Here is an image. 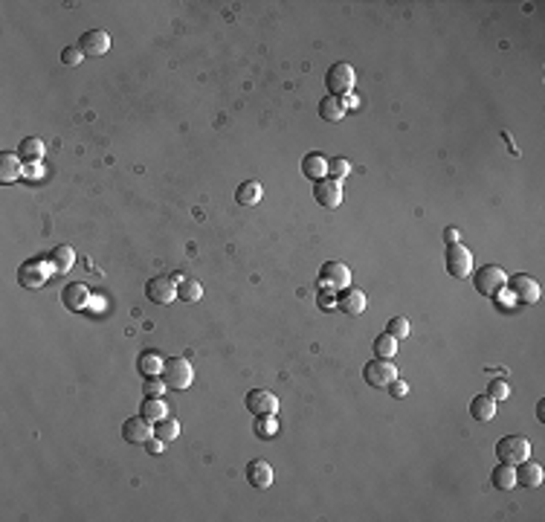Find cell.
I'll list each match as a JSON object with an SVG mask.
<instances>
[{
	"label": "cell",
	"mask_w": 545,
	"mask_h": 522,
	"mask_svg": "<svg viewBox=\"0 0 545 522\" xmlns=\"http://www.w3.org/2000/svg\"><path fill=\"white\" fill-rule=\"evenodd\" d=\"M354 82H357V73L351 64H345V61H337V64H330L328 73H325V87H328V96H348L354 90Z\"/></svg>",
	"instance_id": "obj_1"
},
{
	"label": "cell",
	"mask_w": 545,
	"mask_h": 522,
	"mask_svg": "<svg viewBox=\"0 0 545 522\" xmlns=\"http://www.w3.org/2000/svg\"><path fill=\"white\" fill-rule=\"evenodd\" d=\"M163 380H166V386L168 389H189L191 386V380H194V372H191V363L186 360V357H168L166 363H163V375H160Z\"/></svg>",
	"instance_id": "obj_2"
},
{
	"label": "cell",
	"mask_w": 545,
	"mask_h": 522,
	"mask_svg": "<svg viewBox=\"0 0 545 522\" xmlns=\"http://www.w3.org/2000/svg\"><path fill=\"white\" fill-rule=\"evenodd\" d=\"M52 273V267L47 259H27L21 267H17V282H21L24 287L29 290H38V287H44L47 279Z\"/></svg>",
	"instance_id": "obj_3"
},
{
	"label": "cell",
	"mask_w": 545,
	"mask_h": 522,
	"mask_svg": "<svg viewBox=\"0 0 545 522\" xmlns=\"http://www.w3.org/2000/svg\"><path fill=\"white\" fill-rule=\"evenodd\" d=\"M496 456H499V461L514 464V467H516L519 461L531 458V441L522 438V435H504V438L496 444Z\"/></svg>",
	"instance_id": "obj_4"
},
{
	"label": "cell",
	"mask_w": 545,
	"mask_h": 522,
	"mask_svg": "<svg viewBox=\"0 0 545 522\" xmlns=\"http://www.w3.org/2000/svg\"><path fill=\"white\" fill-rule=\"evenodd\" d=\"M473 284H476V290L481 296H496L499 290L508 284V276H504V270L499 264H484L481 270H476Z\"/></svg>",
	"instance_id": "obj_5"
},
{
	"label": "cell",
	"mask_w": 545,
	"mask_h": 522,
	"mask_svg": "<svg viewBox=\"0 0 545 522\" xmlns=\"http://www.w3.org/2000/svg\"><path fill=\"white\" fill-rule=\"evenodd\" d=\"M363 377L368 386H375V389H386L392 380H398V369H395V363L392 360H383V357H375V360H368L365 363V369H363Z\"/></svg>",
	"instance_id": "obj_6"
},
{
	"label": "cell",
	"mask_w": 545,
	"mask_h": 522,
	"mask_svg": "<svg viewBox=\"0 0 545 522\" xmlns=\"http://www.w3.org/2000/svg\"><path fill=\"white\" fill-rule=\"evenodd\" d=\"M446 270H450L453 279H467L473 273V253L461 241L450 244V249H446Z\"/></svg>",
	"instance_id": "obj_7"
},
{
	"label": "cell",
	"mask_w": 545,
	"mask_h": 522,
	"mask_svg": "<svg viewBox=\"0 0 545 522\" xmlns=\"http://www.w3.org/2000/svg\"><path fill=\"white\" fill-rule=\"evenodd\" d=\"M508 293L514 296V302H522V305H534L539 299V284L537 279H531L528 273H516L508 279Z\"/></svg>",
	"instance_id": "obj_8"
},
{
	"label": "cell",
	"mask_w": 545,
	"mask_h": 522,
	"mask_svg": "<svg viewBox=\"0 0 545 522\" xmlns=\"http://www.w3.org/2000/svg\"><path fill=\"white\" fill-rule=\"evenodd\" d=\"M319 282L328 290H345V287H351V270L342 261H325L319 267Z\"/></svg>",
	"instance_id": "obj_9"
},
{
	"label": "cell",
	"mask_w": 545,
	"mask_h": 522,
	"mask_svg": "<svg viewBox=\"0 0 545 522\" xmlns=\"http://www.w3.org/2000/svg\"><path fill=\"white\" fill-rule=\"evenodd\" d=\"M145 296L154 302V305H168L177 299V284H174L171 276H154L148 284H145Z\"/></svg>",
	"instance_id": "obj_10"
},
{
	"label": "cell",
	"mask_w": 545,
	"mask_h": 522,
	"mask_svg": "<svg viewBox=\"0 0 545 522\" xmlns=\"http://www.w3.org/2000/svg\"><path fill=\"white\" fill-rule=\"evenodd\" d=\"M314 198L319 206L325 209H337L342 203V180L334 177H322L319 183H314Z\"/></svg>",
	"instance_id": "obj_11"
},
{
	"label": "cell",
	"mask_w": 545,
	"mask_h": 522,
	"mask_svg": "<svg viewBox=\"0 0 545 522\" xmlns=\"http://www.w3.org/2000/svg\"><path fill=\"white\" fill-rule=\"evenodd\" d=\"M247 409L252 415H276L279 398L272 392H267V389H249L247 392Z\"/></svg>",
	"instance_id": "obj_12"
},
{
	"label": "cell",
	"mask_w": 545,
	"mask_h": 522,
	"mask_svg": "<svg viewBox=\"0 0 545 522\" xmlns=\"http://www.w3.org/2000/svg\"><path fill=\"white\" fill-rule=\"evenodd\" d=\"M337 307L342 314H348V317H360L368 307V299H365V293L360 287H345V290H340V296H337Z\"/></svg>",
	"instance_id": "obj_13"
},
{
	"label": "cell",
	"mask_w": 545,
	"mask_h": 522,
	"mask_svg": "<svg viewBox=\"0 0 545 522\" xmlns=\"http://www.w3.org/2000/svg\"><path fill=\"white\" fill-rule=\"evenodd\" d=\"M61 302L64 307H70V311H87V305H90V287L82 284V282H73V284H64L61 290Z\"/></svg>",
	"instance_id": "obj_14"
},
{
	"label": "cell",
	"mask_w": 545,
	"mask_h": 522,
	"mask_svg": "<svg viewBox=\"0 0 545 522\" xmlns=\"http://www.w3.org/2000/svg\"><path fill=\"white\" fill-rule=\"evenodd\" d=\"M79 47L85 55H93V58H99L110 50V35L105 29H87L82 38H79Z\"/></svg>",
	"instance_id": "obj_15"
},
{
	"label": "cell",
	"mask_w": 545,
	"mask_h": 522,
	"mask_svg": "<svg viewBox=\"0 0 545 522\" xmlns=\"http://www.w3.org/2000/svg\"><path fill=\"white\" fill-rule=\"evenodd\" d=\"M514 473H516V485H519V488H539L542 479H545L542 464H537V461H531V458L519 461L516 467H514Z\"/></svg>",
	"instance_id": "obj_16"
},
{
	"label": "cell",
	"mask_w": 545,
	"mask_h": 522,
	"mask_svg": "<svg viewBox=\"0 0 545 522\" xmlns=\"http://www.w3.org/2000/svg\"><path fill=\"white\" fill-rule=\"evenodd\" d=\"M151 435H154V430H151V423H148L143 415L128 418V421L122 423V438H125L128 444H145Z\"/></svg>",
	"instance_id": "obj_17"
},
{
	"label": "cell",
	"mask_w": 545,
	"mask_h": 522,
	"mask_svg": "<svg viewBox=\"0 0 545 522\" xmlns=\"http://www.w3.org/2000/svg\"><path fill=\"white\" fill-rule=\"evenodd\" d=\"M247 481L252 488H259V491H267L272 485V467L264 461V458H256V461H249L247 464Z\"/></svg>",
	"instance_id": "obj_18"
},
{
	"label": "cell",
	"mask_w": 545,
	"mask_h": 522,
	"mask_svg": "<svg viewBox=\"0 0 545 522\" xmlns=\"http://www.w3.org/2000/svg\"><path fill=\"white\" fill-rule=\"evenodd\" d=\"M302 174H305L307 180L319 183L322 177H328V160L322 157L319 151H310V154H305V157H302Z\"/></svg>",
	"instance_id": "obj_19"
},
{
	"label": "cell",
	"mask_w": 545,
	"mask_h": 522,
	"mask_svg": "<svg viewBox=\"0 0 545 522\" xmlns=\"http://www.w3.org/2000/svg\"><path fill=\"white\" fill-rule=\"evenodd\" d=\"M21 174H24L21 157L12 151H0V183H15Z\"/></svg>",
	"instance_id": "obj_20"
},
{
	"label": "cell",
	"mask_w": 545,
	"mask_h": 522,
	"mask_svg": "<svg viewBox=\"0 0 545 522\" xmlns=\"http://www.w3.org/2000/svg\"><path fill=\"white\" fill-rule=\"evenodd\" d=\"M47 261L52 267V273H67V270H73V264H75V253H73V247L58 244L52 253L47 256Z\"/></svg>",
	"instance_id": "obj_21"
},
{
	"label": "cell",
	"mask_w": 545,
	"mask_h": 522,
	"mask_svg": "<svg viewBox=\"0 0 545 522\" xmlns=\"http://www.w3.org/2000/svg\"><path fill=\"white\" fill-rule=\"evenodd\" d=\"M163 357H160V351H154V348H148V351H143L140 357H136V369H140V375L143 377H157V375H163Z\"/></svg>",
	"instance_id": "obj_22"
},
{
	"label": "cell",
	"mask_w": 545,
	"mask_h": 522,
	"mask_svg": "<svg viewBox=\"0 0 545 522\" xmlns=\"http://www.w3.org/2000/svg\"><path fill=\"white\" fill-rule=\"evenodd\" d=\"M470 415H473V421H479V423L493 421V418H496V400H493L490 395H479V398H473V400H470Z\"/></svg>",
	"instance_id": "obj_23"
},
{
	"label": "cell",
	"mask_w": 545,
	"mask_h": 522,
	"mask_svg": "<svg viewBox=\"0 0 545 522\" xmlns=\"http://www.w3.org/2000/svg\"><path fill=\"white\" fill-rule=\"evenodd\" d=\"M490 485H493L496 491H502V493L514 491V488H516V473H514V464H504V461H499V467L490 473Z\"/></svg>",
	"instance_id": "obj_24"
},
{
	"label": "cell",
	"mask_w": 545,
	"mask_h": 522,
	"mask_svg": "<svg viewBox=\"0 0 545 522\" xmlns=\"http://www.w3.org/2000/svg\"><path fill=\"white\" fill-rule=\"evenodd\" d=\"M319 116L325 122H342L345 102L340 99V96H325V99H319Z\"/></svg>",
	"instance_id": "obj_25"
},
{
	"label": "cell",
	"mask_w": 545,
	"mask_h": 522,
	"mask_svg": "<svg viewBox=\"0 0 545 522\" xmlns=\"http://www.w3.org/2000/svg\"><path fill=\"white\" fill-rule=\"evenodd\" d=\"M261 195H264V189H261L259 180H244V183L238 186V191H235V201H238L241 206H256V203L261 201Z\"/></svg>",
	"instance_id": "obj_26"
},
{
	"label": "cell",
	"mask_w": 545,
	"mask_h": 522,
	"mask_svg": "<svg viewBox=\"0 0 545 522\" xmlns=\"http://www.w3.org/2000/svg\"><path fill=\"white\" fill-rule=\"evenodd\" d=\"M140 415L148 421V423H157V421H163L166 415H168V409H166V403H163V398H148L145 395V400H143V409H140Z\"/></svg>",
	"instance_id": "obj_27"
},
{
	"label": "cell",
	"mask_w": 545,
	"mask_h": 522,
	"mask_svg": "<svg viewBox=\"0 0 545 522\" xmlns=\"http://www.w3.org/2000/svg\"><path fill=\"white\" fill-rule=\"evenodd\" d=\"M17 157H21V160H29V163L41 160V157H44V143L38 140V137H27L21 145H17Z\"/></svg>",
	"instance_id": "obj_28"
},
{
	"label": "cell",
	"mask_w": 545,
	"mask_h": 522,
	"mask_svg": "<svg viewBox=\"0 0 545 522\" xmlns=\"http://www.w3.org/2000/svg\"><path fill=\"white\" fill-rule=\"evenodd\" d=\"M375 354L377 357H383V360H392L395 354H398V340L392 337V334H388V331H383L380 337H375Z\"/></svg>",
	"instance_id": "obj_29"
},
{
	"label": "cell",
	"mask_w": 545,
	"mask_h": 522,
	"mask_svg": "<svg viewBox=\"0 0 545 522\" xmlns=\"http://www.w3.org/2000/svg\"><path fill=\"white\" fill-rule=\"evenodd\" d=\"M154 435L157 438H163V441H174L180 435V421H174V418H163V421H157L154 423Z\"/></svg>",
	"instance_id": "obj_30"
},
{
	"label": "cell",
	"mask_w": 545,
	"mask_h": 522,
	"mask_svg": "<svg viewBox=\"0 0 545 522\" xmlns=\"http://www.w3.org/2000/svg\"><path fill=\"white\" fill-rule=\"evenodd\" d=\"M256 435L259 438H272L279 433V421H276V415H256Z\"/></svg>",
	"instance_id": "obj_31"
},
{
	"label": "cell",
	"mask_w": 545,
	"mask_h": 522,
	"mask_svg": "<svg viewBox=\"0 0 545 522\" xmlns=\"http://www.w3.org/2000/svg\"><path fill=\"white\" fill-rule=\"evenodd\" d=\"M177 296L183 302H198L203 296V284L201 282H194V279H183L180 287H177Z\"/></svg>",
	"instance_id": "obj_32"
},
{
	"label": "cell",
	"mask_w": 545,
	"mask_h": 522,
	"mask_svg": "<svg viewBox=\"0 0 545 522\" xmlns=\"http://www.w3.org/2000/svg\"><path fill=\"white\" fill-rule=\"evenodd\" d=\"M386 331L392 334L395 340H403V337L412 334V325H409L406 317H392V319H388V325H386Z\"/></svg>",
	"instance_id": "obj_33"
},
{
	"label": "cell",
	"mask_w": 545,
	"mask_h": 522,
	"mask_svg": "<svg viewBox=\"0 0 545 522\" xmlns=\"http://www.w3.org/2000/svg\"><path fill=\"white\" fill-rule=\"evenodd\" d=\"M348 171H351V163H348L345 157H334V160H328V177L342 180Z\"/></svg>",
	"instance_id": "obj_34"
},
{
	"label": "cell",
	"mask_w": 545,
	"mask_h": 522,
	"mask_svg": "<svg viewBox=\"0 0 545 522\" xmlns=\"http://www.w3.org/2000/svg\"><path fill=\"white\" fill-rule=\"evenodd\" d=\"M488 395L499 403V400H504V398L511 395V386L504 383V380H499V377H496V380H490V386H488Z\"/></svg>",
	"instance_id": "obj_35"
},
{
	"label": "cell",
	"mask_w": 545,
	"mask_h": 522,
	"mask_svg": "<svg viewBox=\"0 0 545 522\" xmlns=\"http://www.w3.org/2000/svg\"><path fill=\"white\" fill-rule=\"evenodd\" d=\"M163 389H168L166 386V380H154V377H145V386H143V392L148 395V398H163Z\"/></svg>",
	"instance_id": "obj_36"
},
{
	"label": "cell",
	"mask_w": 545,
	"mask_h": 522,
	"mask_svg": "<svg viewBox=\"0 0 545 522\" xmlns=\"http://www.w3.org/2000/svg\"><path fill=\"white\" fill-rule=\"evenodd\" d=\"M82 58H85V52H82V47H79V44H75V47H64V52H61V61H64V64H70V67L82 64Z\"/></svg>",
	"instance_id": "obj_37"
},
{
	"label": "cell",
	"mask_w": 545,
	"mask_h": 522,
	"mask_svg": "<svg viewBox=\"0 0 545 522\" xmlns=\"http://www.w3.org/2000/svg\"><path fill=\"white\" fill-rule=\"evenodd\" d=\"M317 299H319V307H322V311H337V296H334V290L322 287Z\"/></svg>",
	"instance_id": "obj_38"
},
{
	"label": "cell",
	"mask_w": 545,
	"mask_h": 522,
	"mask_svg": "<svg viewBox=\"0 0 545 522\" xmlns=\"http://www.w3.org/2000/svg\"><path fill=\"white\" fill-rule=\"evenodd\" d=\"M386 389H388V395H392V398H398V400L409 395V386H406L403 380H392V383H388V386H386Z\"/></svg>",
	"instance_id": "obj_39"
},
{
	"label": "cell",
	"mask_w": 545,
	"mask_h": 522,
	"mask_svg": "<svg viewBox=\"0 0 545 522\" xmlns=\"http://www.w3.org/2000/svg\"><path fill=\"white\" fill-rule=\"evenodd\" d=\"M163 444H166L163 438H157V435H151V438L145 441V450H148L151 456H157V453H163V450H166V447H163Z\"/></svg>",
	"instance_id": "obj_40"
},
{
	"label": "cell",
	"mask_w": 545,
	"mask_h": 522,
	"mask_svg": "<svg viewBox=\"0 0 545 522\" xmlns=\"http://www.w3.org/2000/svg\"><path fill=\"white\" fill-rule=\"evenodd\" d=\"M444 241H446V244H458V241H461V232H458L456 226H446V229H444Z\"/></svg>",
	"instance_id": "obj_41"
},
{
	"label": "cell",
	"mask_w": 545,
	"mask_h": 522,
	"mask_svg": "<svg viewBox=\"0 0 545 522\" xmlns=\"http://www.w3.org/2000/svg\"><path fill=\"white\" fill-rule=\"evenodd\" d=\"M342 99H345V110H348V108H357V105H360V99H357V96H351V93H348V96H342Z\"/></svg>",
	"instance_id": "obj_42"
},
{
	"label": "cell",
	"mask_w": 545,
	"mask_h": 522,
	"mask_svg": "<svg viewBox=\"0 0 545 522\" xmlns=\"http://www.w3.org/2000/svg\"><path fill=\"white\" fill-rule=\"evenodd\" d=\"M537 415H539V421H545V400H539V406H537Z\"/></svg>",
	"instance_id": "obj_43"
}]
</instances>
